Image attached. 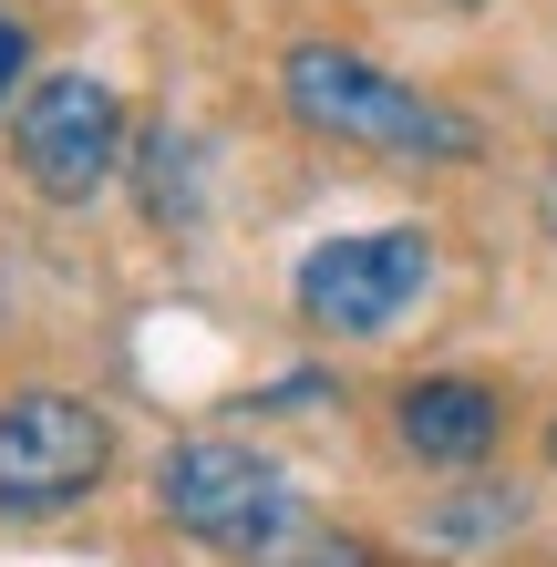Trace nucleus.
Returning <instances> with one entry per match:
<instances>
[{
	"mask_svg": "<svg viewBox=\"0 0 557 567\" xmlns=\"http://www.w3.org/2000/svg\"><path fill=\"white\" fill-rule=\"evenodd\" d=\"M279 93L310 135H341V145H372V155H475V124L454 104L392 83L382 62L341 52V42H300L279 62Z\"/></svg>",
	"mask_w": 557,
	"mask_h": 567,
	"instance_id": "1",
	"label": "nucleus"
},
{
	"mask_svg": "<svg viewBox=\"0 0 557 567\" xmlns=\"http://www.w3.org/2000/svg\"><path fill=\"white\" fill-rule=\"evenodd\" d=\"M155 495H166V516L186 526L196 547L258 557V567L310 526V516H300V485H289L258 444H238V433H196V444H176L166 475H155Z\"/></svg>",
	"mask_w": 557,
	"mask_h": 567,
	"instance_id": "2",
	"label": "nucleus"
},
{
	"mask_svg": "<svg viewBox=\"0 0 557 567\" xmlns=\"http://www.w3.org/2000/svg\"><path fill=\"white\" fill-rule=\"evenodd\" d=\"M114 475V423L73 392H11L0 403V516H62Z\"/></svg>",
	"mask_w": 557,
	"mask_h": 567,
	"instance_id": "3",
	"label": "nucleus"
},
{
	"mask_svg": "<svg viewBox=\"0 0 557 567\" xmlns=\"http://www.w3.org/2000/svg\"><path fill=\"white\" fill-rule=\"evenodd\" d=\"M434 279V238L423 227H372V238H331L300 258V320L331 330V341H362V330H392Z\"/></svg>",
	"mask_w": 557,
	"mask_h": 567,
	"instance_id": "4",
	"label": "nucleus"
},
{
	"mask_svg": "<svg viewBox=\"0 0 557 567\" xmlns=\"http://www.w3.org/2000/svg\"><path fill=\"white\" fill-rule=\"evenodd\" d=\"M11 155H21V176L42 186L52 207H83V196L114 176V155H124V104L93 73H52V83L21 93Z\"/></svg>",
	"mask_w": 557,
	"mask_h": 567,
	"instance_id": "5",
	"label": "nucleus"
},
{
	"mask_svg": "<svg viewBox=\"0 0 557 567\" xmlns=\"http://www.w3.org/2000/svg\"><path fill=\"white\" fill-rule=\"evenodd\" d=\"M392 433H403L413 464H444V475H465V464L496 454L506 433V403L485 382H413L403 403H392Z\"/></svg>",
	"mask_w": 557,
	"mask_h": 567,
	"instance_id": "6",
	"label": "nucleus"
},
{
	"mask_svg": "<svg viewBox=\"0 0 557 567\" xmlns=\"http://www.w3.org/2000/svg\"><path fill=\"white\" fill-rule=\"evenodd\" d=\"M516 516H527L516 485H475V495H454V506H434V537L444 547H475V537H506Z\"/></svg>",
	"mask_w": 557,
	"mask_h": 567,
	"instance_id": "7",
	"label": "nucleus"
},
{
	"mask_svg": "<svg viewBox=\"0 0 557 567\" xmlns=\"http://www.w3.org/2000/svg\"><path fill=\"white\" fill-rule=\"evenodd\" d=\"M269 567H382V557H372L362 537H341V526H300V537H289Z\"/></svg>",
	"mask_w": 557,
	"mask_h": 567,
	"instance_id": "8",
	"label": "nucleus"
},
{
	"mask_svg": "<svg viewBox=\"0 0 557 567\" xmlns=\"http://www.w3.org/2000/svg\"><path fill=\"white\" fill-rule=\"evenodd\" d=\"M21 62H31V31H21V11H0V104H11Z\"/></svg>",
	"mask_w": 557,
	"mask_h": 567,
	"instance_id": "9",
	"label": "nucleus"
},
{
	"mask_svg": "<svg viewBox=\"0 0 557 567\" xmlns=\"http://www.w3.org/2000/svg\"><path fill=\"white\" fill-rule=\"evenodd\" d=\"M547 464H557V423H547Z\"/></svg>",
	"mask_w": 557,
	"mask_h": 567,
	"instance_id": "10",
	"label": "nucleus"
},
{
	"mask_svg": "<svg viewBox=\"0 0 557 567\" xmlns=\"http://www.w3.org/2000/svg\"><path fill=\"white\" fill-rule=\"evenodd\" d=\"M547 227H557V207H547Z\"/></svg>",
	"mask_w": 557,
	"mask_h": 567,
	"instance_id": "11",
	"label": "nucleus"
}]
</instances>
